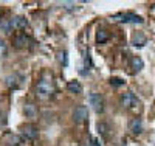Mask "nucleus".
Segmentation results:
<instances>
[{"label": "nucleus", "mask_w": 155, "mask_h": 146, "mask_svg": "<svg viewBox=\"0 0 155 146\" xmlns=\"http://www.w3.org/2000/svg\"><path fill=\"white\" fill-rule=\"evenodd\" d=\"M54 90V86H53V81H51V78H41L39 79V83L36 86V92L37 95L41 98H48L51 93H53Z\"/></svg>", "instance_id": "nucleus-1"}, {"label": "nucleus", "mask_w": 155, "mask_h": 146, "mask_svg": "<svg viewBox=\"0 0 155 146\" xmlns=\"http://www.w3.org/2000/svg\"><path fill=\"white\" fill-rule=\"evenodd\" d=\"M113 19L123 23H143L144 22L140 16L134 14V12H118V14L113 16Z\"/></svg>", "instance_id": "nucleus-2"}, {"label": "nucleus", "mask_w": 155, "mask_h": 146, "mask_svg": "<svg viewBox=\"0 0 155 146\" xmlns=\"http://www.w3.org/2000/svg\"><path fill=\"white\" fill-rule=\"evenodd\" d=\"M88 103L90 106H92V109L96 112V114H101L102 110H104V100H102V97L99 93H90L88 95Z\"/></svg>", "instance_id": "nucleus-3"}, {"label": "nucleus", "mask_w": 155, "mask_h": 146, "mask_svg": "<svg viewBox=\"0 0 155 146\" xmlns=\"http://www.w3.org/2000/svg\"><path fill=\"white\" fill-rule=\"evenodd\" d=\"M120 101H121L123 107H127V109L134 107V106H137V104L140 103L138 98L134 95V92H126V93H123L121 98H120Z\"/></svg>", "instance_id": "nucleus-4"}, {"label": "nucleus", "mask_w": 155, "mask_h": 146, "mask_svg": "<svg viewBox=\"0 0 155 146\" xmlns=\"http://www.w3.org/2000/svg\"><path fill=\"white\" fill-rule=\"evenodd\" d=\"M22 135L25 140H36L39 135V129L34 124H25L22 127Z\"/></svg>", "instance_id": "nucleus-5"}, {"label": "nucleus", "mask_w": 155, "mask_h": 146, "mask_svg": "<svg viewBox=\"0 0 155 146\" xmlns=\"http://www.w3.org/2000/svg\"><path fill=\"white\" fill-rule=\"evenodd\" d=\"M87 117H88V109H87V106H78V107L74 109L73 112V120L76 123H82L87 120Z\"/></svg>", "instance_id": "nucleus-6"}, {"label": "nucleus", "mask_w": 155, "mask_h": 146, "mask_svg": "<svg viewBox=\"0 0 155 146\" xmlns=\"http://www.w3.org/2000/svg\"><path fill=\"white\" fill-rule=\"evenodd\" d=\"M20 76L17 75V73H12V75H8L6 78H5V84L8 86V87H11V89H16V87H19V84H20Z\"/></svg>", "instance_id": "nucleus-7"}, {"label": "nucleus", "mask_w": 155, "mask_h": 146, "mask_svg": "<svg viewBox=\"0 0 155 146\" xmlns=\"http://www.w3.org/2000/svg\"><path fill=\"white\" fill-rule=\"evenodd\" d=\"M129 131H132L134 134L143 132V123H141L140 118H132V120L129 121Z\"/></svg>", "instance_id": "nucleus-8"}, {"label": "nucleus", "mask_w": 155, "mask_h": 146, "mask_svg": "<svg viewBox=\"0 0 155 146\" xmlns=\"http://www.w3.org/2000/svg\"><path fill=\"white\" fill-rule=\"evenodd\" d=\"M143 67H144V62H143V59H141L140 56H134V58L130 59V69H132L135 73H138Z\"/></svg>", "instance_id": "nucleus-9"}, {"label": "nucleus", "mask_w": 155, "mask_h": 146, "mask_svg": "<svg viewBox=\"0 0 155 146\" xmlns=\"http://www.w3.org/2000/svg\"><path fill=\"white\" fill-rule=\"evenodd\" d=\"M11 22H12V28L14 30H23L25 26L28 25V22H27V19H23V17H14V19H11Z\"/></svg>", "instance_id": "nucleus-10"}, {"label": "nucleus", "mask_w": 155, "mask_h": 146, "mask_svg": "<svg viewBox=\"0 0 155 146\" xmlns=\"http://www.w3.org/2000/svg\"><path fill=\"white\" fill-rule=\"evenodd\" d=\"M132 44H134L135 47H143V45L146 44V37H144V34L135 33V34L132 36Z\"/></svg>", "instance_id": "nucleus-11"}, {"label": "nucleus", "mask_w": 155, "mask_h": 146, "mask_svg": "<svg viewBox=\"0 0 155 146\" xmlns=\"http://www.w3.org/2000/svg\"><path fill=\"white\" fill-rule=\"evenodd\" d=\"M67 89L71 92V93H82V86L78 83V81H70L68 84H67Z\"/></svg>", "instance_id": "nucleus-12"}, {"label": "nucleus", "mask_w": 155, "mask_h": 146, "mask_svg": "<svg viewBox=\"0 0 155 146\" xmlns=\"http://www.w3.org/2000/svg\"><path fill=\"white\" fill-rule=\"evenodd\" d=\"M107 39H109V33L106 30H98L96 33V42L101 45V44H106L107 42Z\"/></svg>", "instance_id": "nucleus-13"}, {"label": "nucleus", "mask_w": 155, "mask_h": 146, "mask_svg": "<svg viewBox=\"0 0 155 146\" xmlns=\"http://www.w3.org/2000/svg\"><path fill=\"white\" fill-rule=\"evenodd\" d=\"M27 36H25L23 33H20V34H17L16 37H14V47H17V48H20V47H23L25 44H27Z\"/></svg>", "instance_id": "nucleus-14"}, {"label": "nucleus", "mask_w": 155, "mask_h": 146, "mask_svg": "<svg viewBox=\"0 0 155 146\" xmlns=\"http://www.w3.org/2000/svg\"><path fill=\"white\" fill-rule=\"evenodd\" d=\"M0 30H2L3 33H9V31H12V22H11V19H9V20L0 22Z\"/></svg>", "instance_id": "nucleus-15"}, {"label": "nucleus", "mask_w": 155, "mask_h": 146, "mask_svg": "<svg viewBox=\"0 0 155 146\" xmlns=\"http://www.w3.org/2000/svg\"><path fill=\"white\" fill-rule=\"evenodd\" d=\"M23 110H25V115L30 117V118H33V117L36 115V107H34L33 104H27V106L23 107Z\"/></svg>", "instance_id": "nucleus-16"}, {"label": "nucleus", "mask_w": 155, "mask_h": 146, "mask_svg": "<svg viewBox=\"0 0 155 146\" xmlns=\"http://www.w3.org/2000/svg\"><path fill=\"white\" fill-rule=\"evenodd\" d=\"M59 61L64 64V65H67L68 64V58H67V51H61L59 53Z\"/></svg>", "instance_id": "nucleus-17"}, {"label": "nucleus", "mask_w": 155, "mask_h": 146, "mask_svg": "<svg viewBox=\"0 0 155 146\" xmlns=\"http://www.w3.org/2000/svg\"><path fill=\"white\" fill-rule=\"evenodd\" d=\"M110 84L115 86V87H120V86L124 84V81H123L121 78H112V79H110Z\"/></svg>", "instance_id": "nucleus-18"}, {"label": "nucleus", "mask_w": 155, "mask_h": 146, "mask_svg": "<svg viewBox=\"0 0 155 146\" xmlns=\"http://www.w3.org/2000/svg\"><path fill=\"white\" fill-rule=\"evenodd\" d=\"M62 6L65 8L67 11H70V9L74 8V3H73V2H62Z\"/></svg>", "instance_id": "nucleus-19"}, {"label": "nucleus", "mask_w": 155, "mask_h": 146, "mask_svg": "<svg viewBox=\"0 0 155 146\" xmlns=\"http://www.w3.org/2000/svg\"><path fill=\"white\" fill-rule=\"evenodd\" d=\"M0 50H2V51L5 50V45H3V41H0Z\"/></svg>", "instance_id": "nucleus-20"}]
</instances>
